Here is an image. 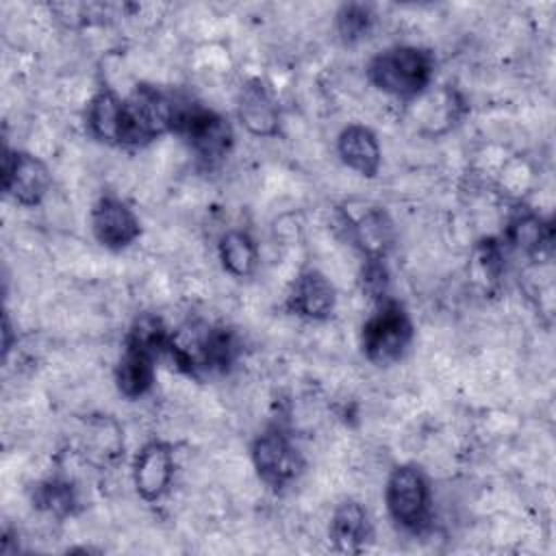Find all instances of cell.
Here are the masks:
<instances>
[{
  "label": "cell",
  "mask_w": 556,
  "mask_h": 556,
  "mask_svg": "<svg viewBox=\"0 0 556 556\" xmlns=\"http://www.w3.org/2000/svg\"><path fill=\"white\" fill-rule=\"evenodd\" d=\"M154 356L126 345L115 367V384L124 397L137 400L150 391L154 382Z\"/></svg>",
  "instance_id": "15"
},
{
  "label": "cell",
  "mask_w": 556,
  "mask_h": 556,
  "mask_svg": "<svg viewBox=\"0 0 556 556\" xmlns=\"http://www.w3.org/2000/svg\"><path fill=\"white\" fill-rule=\"evenodd\" d=\"M389 517L408 532H421L432 515V493L426 473L417 465H400L384 486Z\"/></svg>",
  "instance_id": "4"
},
{
  "label": "cell",
  "mask_w": 556,
  "mask_h": 556,
  "mask_svg": "<svg viewBox=\"0 0 556 556\" xmlns=\"http://www.w3.org/2000/svg\"><path fill=\"white\" fill-rule=\"evenodd\" d=\"M174 480V452L163 441L146 443L132 463V482L146 502L161 500Z\"/></svg>",
  "instance_id": "9"
},
{
  "label": "cell",
  "mask_w": 556,
  "mask_h": 556,
  "mask_svg": "<svg viewBox=\"0 0 556 556\" xmlns=\"http://www.w3.org/2000/svg\"><path fill=\"white\" fill-rule=\"evenodd\" d=\"M387 282H389V274H387V267H384L382 258H367L365 269H363V289L371 298L384 300Z\"/></svg>",
  "instance_id": "21"
},
{
  "label": "cell",
  "mask_w": 556,
  "mask_h": 556,
  "mask_svg": "<svg viewBox=\"0 0 556 556\" xmlns=\"http://www.w3.org/2000/svg\"><path fill=\"white\" fill-rule=\"evenodd\" d=\"M237 111H239L241 124L252 135H258V137L278 135V128H280L278 104L258 80H252L241 89Z\"/></svg>",
  "instance_id": "12"
},
{
  "label": "cell",
  "mask_w": 556,
  "mask_h": 556,
  "mask_svg": "<svg viewBox=\"0 0 556 556\" xmlns=\"http://www.w3.org/2000/svg\"><path fill=\"white\" fill-rule=\"evenodd\" d=\"M252 465L269 486L289 484L302 467V458L289 434L280 428H267L252 443Z\"/></svg>",
  "instance_id": "6"
},
{
  "label": "cell",
  "mask_w": 556,
  "mask_h": 556,
  "mask_svg": "<svg viewBox=\"0 0 556 556\" xmlns=\"http://www.w3.org/2000/svg\"><path fill=\"white\" fill-rule=\"evenodd\" d=\"M510 241L528 254H539L549 245L552 232L536 215H521L510 224Z\"/></svg>",
  "instance_id": "19"
},
{
  "label": "cell",
  "mask_w": 556,
  "mask_h": 556,
  "mask_svg": "<svg viewBox=\"0 0 556 556\" xmlns=\"http://www.w3.org/2000/svg\"><path fill=\"white\" fill-rule=\"evenodd\" d=\"M91 230L98 243L104 248L122 250L141 235V224L124 200L115 195H102L91 208Z\"/></svg>",
  "instance_id": "8"
},
{
  "label": "cell",
  "mask_w": 556,
  "mask_h": 556,
  "mask_svg": "<svg viewBox=\"0 0 556 556\" xmlns=\"http://www.w3.org/2000/svg\"><path fill=\"white\" fill-rule=\"evenodd\" d=\"M176 100L150 85H137L122 100L117 146H146L174 130Z\"/></svg>",
  "instance_id": "2"
},
{
  "label": "cell",
  "mask_w": 556,
  "mask_h": 556,
  "mask_svg": "<svg viewBox=\"0 0 556 556\" xmlns=\"http://www.w3.org/2000/svg\"><path fill=\"white\" fill-rule=\"evenodd\" d=\"M432 72V54L417 46H391L367 65L371 85L402 100L417 98L430 85Z\"/></svg>",
  "instance_id": "1"
},
{
  "label": "cell",
  "mask_w": 556,
  "mask_h": 556,
  "mask_svg": "<svg viewBox=\"0 0 556 556\" xmlns=\"http://www.w3.org/2000/svg\"><path fill=\"white\" fill-rule=\"evenodd\" d=\"M348 224L367 258H384L393 241V226L382 208L363 206L358 213L348 211Z\"/></svg>",
  "instance_id": "13"
},
{
  "label": "cell",
  "mask_w": 556,
  "mask_h": 556,
  "mask_svg": "<svg viewBox=\"0 0 556 556\" xmlns=\"http://www.w3.org/2000/svg\"><path fill=\"white\" fill-rule=\"evenodd\" d=\"M189 148L206 163L224 159L232 148V126L228 119L198 102H178L174 115V130Z\"/></svg>",
  "instance_id": "3"
},
{
  "label": "cell",
  "mask_w": 556,
  "mask_h": 556,
  "mask_svg": "<svg viewBox=\"0 0 556 556\" xmlns=\"http://www.w3.org/2000/svg\"><path fill=\"white\" fill-rule=\"evenodd\" d=\"M337 293L332 282L317 269L302 271L289 293L287 306L291 313L306 319H326L334 311Z\"/></svg>",
  "instance_id": "10"
},
{
  "label": "cell",
  "mask_w": 556,
  "mask_h": 556,
  "mask_svg": "<svg viewBox=\"0 0 556 556\" xmlns=\"http://www.w3.org/2000/svg\"><path fill=\"white\" fill-rule=\"evenodd\" d=\"M122 100L113 89L102 87L87 106V126L89 132L104 141L117 146L119 122H122Z\"/></svg>",
  "instance_id": "17"
},
{
  "label": "cell",
  "mask_w": 556,
  "mask_h": 556,
  "mask_svg": "<svg viewBox=\"0 0 556 556\" xmlns=\"http://www.w3.org/2000/svg\"><path fill=\"white\" fill-rule=\"evenodd\" d=\"M2 185L17 204L35 206L50 189V172L41 159L7 148L2 156Z\"/></svg>",
  "instance_id": "7"
},
{
  "label": "cell",
  "mask_w": 556,
  "mask_h": 556,
  "mask_svg": "<svg viewBox=\"0 0 556 556\" xmlns=\"http://www.w3.org/2000/svg\"><path fill=\"white\" fill-rule=\"evenodd\" d=\"M337 152L343 165L367 178H374L382 163L378 137L363 124H350L339 132Z\"/></svg>",
  "instance_id": "11"
},
{
  "label": "cell",
  "mask_w": 556,
  "mask_h": 556,
  "mask_svg": "<svg viewBox=\"0 0 556 556\" xmlns=\"http://www.w3.org/2000/svg\"><path fill=\"white\" fill-rule=\"evenodd\" d=\"M413 341V321L395 300H382L363 326V352L371 363L397 361Z\"/></svg>",
  "instance_id": "5"
},
{
  "label": "cell",
  "mask_w": 556,
  "mask_h": 556,
  "mask_svg": "<svg viewBox=\"0 0 556 556\" xmlns=\"http://www.w3.org/2000/svg\"><path fill=\"white\" fill-rule=\"evenodd\" d=\"M374 15L365 4H343L337 13V30L345 43H356L369 35Z\"/></svg>",
  "instance_id": "20"
},
{
  "label": "cell",
  "mask_w": 556,
  "mask_h": 556,
  "mask_svg": "<svg viewBox=\"0 0 556 556\" xmlns=\"http://www.w3.org/2000/svg\"><path fill=\"white\" fill-rule=\"evenodd\" d=\"M330 539L339 552H361L365 543L371 539L367 508L356 500L341 502L330 521Z\"/></svg>",
  "instance_id": "14"
},
{
  "label": "cell",
  "mask_w": 556,
  "mask_h": 556,
  "mask_svg": "<svg viewBox=\"0 0 556 556\" xmlns=\"http://www.w3.org/2000/svg\"><path fill=\"white\" fill-rule=\"evenodd\" d=\"M35 504L54 517H67L74 513V506L78 504V500H76L74 486L67 480L52 478L37 486Z\"/></svg>",
  "instance_id": "18"
},
{
  "label": "cell",
  "mask_w": 556,
  "mask_h": 556,
  "mask_svg": "<svg viewBox=\"0 0 556 556\" xmlns=\"http://www.w3.org/2000/svg\"><path fill=\"white\" fill-rule=\"evenodd\" d=\"M217 254L222 267L235 278H248L258 265V245L245 230H228L222 235Z\"/></svg>",
  "instance_id": "16"
}]
</instances>
